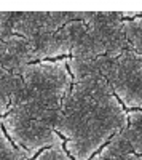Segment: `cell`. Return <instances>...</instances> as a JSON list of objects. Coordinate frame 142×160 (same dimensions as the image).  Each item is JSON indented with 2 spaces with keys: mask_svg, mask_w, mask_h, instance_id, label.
I'll use <instances>...</instances> for the list:
<instances>
[{
  "mask_svg": "<svg viewBox=\"0 0 142 160\" xmlns=\"http://www.w3.org/2000/svg\"><path fill=\"white\" fill-rule=\"evenodd\" d=\"M21 77L2 125L11 142L32 160L48 148L64 146L54 127L73 78L69 58L31 62Z\"/></svg>",
  "mask_w": 142,
  "mask_h": 160,
  "instance_id": "1",
  "label": "cell"
},
{
  "mask_svg": "<svg viewBox=\"0 0 142 160\" xmlns=\"http://www.w3.org/2000/svg\"><path fill=\"white\" fill-rule=\"evenodd\" d=\"M123 133L131 149L142 158V109L128 111V127Z\"/></svg>",
  "mask_w": 142,
  "mask_h": 160,
  "instance_id": "7",
  "label": "cell"
},
{
  "mask_svg": "<svg viewBox=\"0 0 142 160\" xmlns=\"http://www.w3.org/2000/svg\"><path fill=\"white\" fill-rule=\"evenodd\" d=\"M78 61L107 80L126 111L142 109V53L128 45L107 56Z\"/></svg>",
  "mask_w": 142,
  "mask_h": 160,
  "instance_id": "5",
  "label": "cell"
},
{
  "mask_svg": "<svg viewBox=\"0 0 142 160\" xmlns=\"http://www.w3.org/2000/svg\"><path fill=\"white\" fill-rule=\"evenodd\" d=\"M32 160H73V158L67 154L64 146H54V148H48V149L42 151Z\"/></svg>",
  "mask_w": 142,
  "mask_h": 160,
  "instance_id": "9",
  "label": "cell"
},
{
  "mask_svg": "<svg viewBox=\"0 0 142 160\" xmlns=\"http://www.w3.org/2000/svg\"><path fill=\"white\" fill-rule=\"evenodd\" d=\"M78 11H0V21L29 45L32 62L70 58Z\"/></svg>",
  "mask_w": 142,
  "mask_h": 160,
  "instance_id": "3",
  "label": "cell"
},
{
  "mask_svg": "<svg viewBox=\"0 0 142 160\" xmlns=\"http://www.w3.org/2000/svg\"><path fill=\"white\" fill-rule=\"evenodd\" d=\"M125 18L118 11H80L70 58L91 59L125 50Z\"/></svg>",
  "mask_w": 142,
  "mask_h": 160,
  "instance_id": "4",
  "label": "cell"
},
{
  "mask_svg": "<svg viewBox=\"0 0 142 160\" xmlns=\"http://www.w3.org/2000/svg\"><path fill=\"white\" fill-rule=\"evenodd\" d=\"M91 160H142L128 142L125 133H118L115 138L110 139Z\"/></svg>",
  "mask_w": 142,
  "mask_h": 160,
  "instance_id": "6",
  "label": "cell"
},
{
  "mask_svg": "<svg viewBox=\"0 0 142 160\" xmlns=\"http://www.w3.org/2000/svg\"><path fill=\"white\" fill-rule=\"evenodd\" d=\"M10 111V98L0 95V117H3Z\"/></svg>",
  "mask_w": 142,
  "mask_h": 160,
  "instance_id": "10",
  "label": "cell"
},
{
  "mask_svg": "<svg viewBox=\"0 0 142 160\" xmlns=\"http://www.w3.org/2000/svg\"><path fill=\"white\" fill-rule=\"evenodd\" d=\"M69 71L73 82L54 130L73 160H91L128 127V111L107 80L78 59L69 58Z\"/></svg>",
  "mask_w": 142,
  "mask_h": 160,
  "instance_id": "2",
  "label": "cell"
},
{
  "mask_svg": "<svg viewBox=\"0 0 142 160\" xmlns=\"http://www.w3.org/2000/svg\"><path fill=\"white\" fill-rule=\"evenodd\" d=\"M0 160H31L7 136L2 125V117H0Z\"/></svg>",
  "mask_w": 142,
  "mask_h": 160,
  "instance_id": "8",
  "label": "cell"
}]
</instances>
